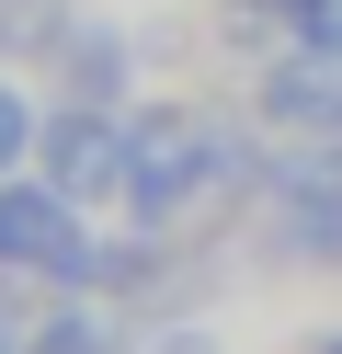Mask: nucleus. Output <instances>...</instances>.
Segmentation results:
<instances>
[{"mask_svg": "<svg viewBox=\"0 0 342 354\" xmlns=\"http://www.w3.org/2000/svg\"><path fill=\"white\" fill-rule=\"evenodd\" d=\"M0 263H35V274H57V286H103L114 252H91L80 194H57V183H0Z\"/></svg>", "mask_w": 342, "mask_h": 354, "instance_id": "1", "label": "nucleus"}, {"mask_svg": "<svg viewBox=\"0 0 342 354\" xmlns=\"http://www.w3.org/2000/svg\"><path fill=\"white\" fill-rule=\"evenodd\" d=\"M263 229H274L285 263H331V252H342V171L285 160V171L263 183Z\"/></svg>", "mask_w": 342, "mask_h": 354, "instance_id": "2", "label": "nucleus"}, {"mask_svg": "<svg viewBox=\"0 0 342 354\" xmlns=\"http://www.w3.org/2000/svg\"><path fill=\"white\" fill-rule=\"evenodd\" d=\"M35 160H46V183L80 194V206L91 194H126V126H114L103 103H68V115L35 138Z\"/></svg>", "mask_w": 342, "mask_h": 354, "instance_id": "3", "label": "nucleus"}, {"mask_svg": "<svg viewBox=\"0 0 342 354\" xmlns=\"http://www.w3.org/2000/svg\"><path fill=\"white\" fill-rule=\"evenodd\" d=\"M251 115H263V126H331V138H342V57L296 46L285 69H274L263 92H251Z\"/></svg>", "mask_w": 342, "mask_h": 354, "instance_id": "4", "label": "nucleus"}, {"mask_svg": "<svg viewBox=\"0 0 342 354\" xmlns=\"http://www.w3.org/2000/svg\"><path fill=\"white\" fill-rule=\"evenodd\" d=\"M46 57H57L68 103H114V92H126V46H114L103 24H68V35H46Z\"/></svg>", "mask_w": 342, "mask_h": 354, "instance_id": "5", "label": "nucleus"}, {"mask_svg": "<svg viewBox=\"0 0 342 354\" xmlns=\"http://www.w3.org/2000/svg\"><path fill=\"white\" fill-rule=\"evenodd\" d=\"M23 354H114V331L91 320V308H68V320H46V331H35Z\"/></svg>", "mask_w": 342, "mask_h": 354, "instance_id": "6", "label": "nucleus"}, {"mask_svg": "<svg viewBox=\"0 0 342 354\" xmlns=\"http://www.w3.org/2000/svg\"><path fill=\"white\" fill-rule=\"evenodd\" d=\"M35 138H46V126H35V103H23L12 80H0V171H12V160H23V149H35Z\"/></svg>", "mask_w": 342, "mask_h": 354, "instance_id": "7", "label": "nucleus"}, {"mask_svg": "<svg viewBox=\"0 0 342 354\" xmlns=\"http://www.w3.org/2000/svg\"><path fill=\"white\" fill-rule=\"evenodd\" d=\"M296 46H319V57H342V0H296Z\"/></svg>", "mask_w": 342, "mask_h": 354, "instance_id": "8", "label": "nucleus"}, {"mask_svg": "<svg viewBox=\"0 0 342 354\" xmlns=\"http://www.w3.org/2000/svg\"><path fill=\"white\" fill-rule=\"evenodd\" d=\"M46 24H57V0H0V46H35Z\"/></svg>", "mask_w": 342, "mask_h": 354, "instance_id": "9", "label": "nucleus"}, {"mask_svg": "<svg viewBox=\"0 0 342 354\" xmlns=\"http://www.w3.org/2000/svg\"><path fill=\"white\" fill-rule=\"evenodd\" d=\"M149 354H217V343H205V331H160Z\"/></svg>", "mask_w": 342, "mask_h": 354, "instance_id": "10", "label": "nucleus"}, {"mask_svg": "<svg viewBox=\"0 0 342 354\" xmlns=\"http://www.w3.org/2000/svg\"><path fill=\"white\" fill-rule=\"evenodd\" d=\"M0 354H12V331H0Z\"/></svg>", "mask_w": 342, "mask_h": 354, "instance_id": "11", "label": "nucleus"}, {"mask_svg": "<svg viewBox=\"0 0 342 354\" xmlns=\"http://www.w3.org/2000/svg\"><path fill=\"white\" fill-rule=\"evenodd\" d=\"M319 354H342V343H319Z\"/></svg>", "mask_w": 342, "mask_h": 354, "instance_id": "12", "label": "nucleus"}]
</instances>
